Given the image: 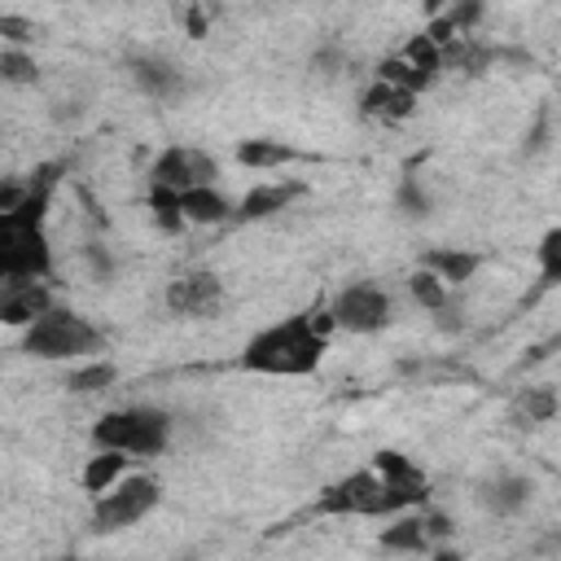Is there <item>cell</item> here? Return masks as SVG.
Returning <instances> with one entry per match:
<instances>
[{
  "label": "cell",
  "instance_id": "15",
  "mask_svg": "<svg viewBox=\"0 0 561 561\" xmlns=\"http://www.w3.org/2000/svg\"><path fill=\"white\" fill-rule=\"evenodd\" d=\"M530 478L526 473H513V469H500L491 473L482 486H478V504L491 513V517H517L526 504H530Z\"/></svg>",
  "mask_w": 561,
  "mask_h": 561
},
{
  "label": "cell",
  "instance_id": "18",
  "mask_svg": "<svg viewBox=\"0 0 561 561\" xmlns=\"http://www.w3.org/2000/svg\"><path fill=\"white\" fill-rule=\"evenodd\" d=\"M421 263H425L430 272H438L451 289H460V285H469V280L478 276L482 254H478V250H465V245H430V250L421 254Z\"/></svg>",
  "mask_w": 561,
  "mask_h": 561
},
{
  "label": "cell",
  "instance_id": "14",
  "mask_svg": "<svg viewBox=\"0 0 561 561\" xmlns=\"http://www.w3.org/2000/svg\"><path fill=\"white\" fill-rule=\"evenodd\" d=\"M416 105H421L416 92H408V88H399V83H386V79H373V83L359 92V114L373 118V123H386V127L408 123V118L416 114Z\"/></svg>",
  "mask_w": 561,
  "mask_h": 561
},
{
  "label": "cell",
  "instance_id": "30",
  "mask_svg": "<svg viewBox=\"0 0 561 561\" xmlns=\"http://www.w3.org/2000/svg\"><path fill=\"white\" fill-rule=\"evenodd\" d=\"M83 263H88L92 280H101V285H110V280L118 276V254H114L105 241H88V245H83Z\"/></svg>",
  "mask_w": 561,
  "mask_h": 561
},
{
  "label": "cell",
  "instance_id": "6",
  "mask_svg": "<svg viewBox=\"0 0 561 561\" xmlns=\"http://www.w3.org/2000/svg\"><path fill=\"white\" fill-rule=\"evenodd\" d=\"M158 504H162V482H158L153 473H127V478H118L110 491L92 495V517H88V526H92L96 535H105V530H127V526L145 522Z\"/></svg>",
  "mask_w": 561,
  "mask_h": 561
},
{
  "label": "cell",
  "instance_id": "32",
  "mask_svg": "<svg viewBox=\"0 0 561 561\" xmlns=\"http://www.w3.org/2000/svg\"><path fill=\"white\" fill-rule=\"evenodd\" d=\"M188 35H193V39H202V35H206V13H202V9H193V13H188Z\"/></svg>",
  "mask_w": 561,
  "mask_h": 561
},
{
  "label": "cell",
  "instance_id": "22",
  "mask_svg": "<svg viewBox=\"0 0 561 561\" xmlns=\"http://www.w3.org/2000/svg\"><path fill=\"white\" fill-rule=\"evenodd\" d=\"M114 381H118V364H110V359H101V355L79 359V364H70V373H66V390H70V394H101V390H110Z\"/></svg>",
  "mask_w": 561,
  "mask_h": 561
},
{
  "label": "cell",
  "instance_id": "5",
  "mask_svg": "<svg viewBox=\"0 0 561 561\" xmlns=\"http://www.w3.org/2000/svg\"><path fill=\"white\" fill-rule=\"evenodd\" d=\"M316 513L320 517H394L403 513V504L394 500L386 478L368 465V469H351L337 482H329L316 500Z\"/></svg>",
  "mask_w": 561,
  "mask_h": 561
},
{
  "label": "cell",
  "instance_id": "21",
  "mask_svg": "<svg viewBox=\"0 0 561 561\" xmlns=\"http://www.w3.org/2000/svg\"><path fill=\"white\" fill-rule=\"evenodd\" d=\"M403 289H408V298H412L421 311H430V316H438V311L451 302V285H447L438 272H430L425 263H416V267L408 272Z\"/></svg>",
  "mask_w": 561,
  "mask_h": 561
},
{
  "label": "cell",
  "instance_id": "16",
  "mask_svg": "<svg viewBox=\"0 0 561 561\" xmlns=\"http://www.w3.org/2000/svg\"><path fill=\"white\" fill-rule=\"evenodd\" d=\"M180 210L197 228H219V224H232L237 202L215 184H193V188H180Z\"/></svg>",
  "mask_w": 561,
  "mask_h": 561
},
{
  "label": "cell",
  "instance_id": "23",
  "mask_svg": "<svg viewBox=\"0 0 561 561\" xmlns=\"http://www.w3.org/2000/svg\"><path fill=\"white\" fill-rule=\"evenodd\" d=\"M0 79H4L9 88H35V83H39V61H35V48L0 44Z\"/></svg>",
  "mask_w": 561,
  "mask_h": 561
},
{
  "label": "cell",
  "instance_id": "20",
  "mask_svg": "<svg viewBox=\"0 0 561 561\" xmlns=\"http://www.w3.org/2000/svg\"><path fill=\"white\" fill-rule=\"evenodd\" d=\"M131 460H136V456H127V451L96 447V451L83 460V469H79V486L88 491V500H92V495H101V491H110L118 478H127Z\"/></svg>",
  "mask_w": 561,
  "mask_h": 561
},
{
  "label": "cell",
  "instance_id": "4",
  "mask_svg": "<svg viewBox=\"0 0 561 561\" xmlns=\"http://www.w3.org/2000/svg\"><path fill=\"white\" fill-rule=\"evenodd\" d=\"M451 535H456V522L425 500L416 508H403V513L386 517V526L377 535V548L394 552V557H447Z\"/></svg>",
  "mask_w": 561,
  "mask_h": 561
},
{
  "label": "cell",
  "instance_id": "19",
  "mask_svg": "<svg viewBox=\"0 0 561 561\" xmlns=\"http://www.w3.org/2000/svg\"><path fill=\"white\" fill-rule=\"evenodd\" d=\"M557 412H561V394L552 386H522L508 403V421L522 430L548 425V421H557Z\"/></svg>",
  "mask_w": 561,
  "mask_h": 561
},
{
  "label": "cell",
  "instance_id": "2",
  "mask_svg": "<svg viewBox=\"0 0 561 561\" xmlns=\"http://www.w3.org/2000/svg\"><path fill=\"white\" fill-rule=\"evenodd\" d=\"M92 447H114L127 451L136 460H153L171 447L175 438V416L158 403H127V408H110L92 421L88 430Z\"/></svg>",
  "mask_w": 561,
  "mask_h": 561
},
{
  "label": "cell",
  "instance_id": "24",
  "mask_svg": "<svg viewBox=\"0 0 561 561\" xmlns=\"http://www.w3.org/2000/svg\"><path fill=\"white\" fill-rule=\"evenodd\" d=\"M373 79H386V83H399V88H408V92H425L430 83H434V75H425V70H416L403 53H390V57H381L377 61V75Z\"/></svg>",
  "mask_w": 561,
  "mask_h": 561
},
{
  "label": "cell",
  "instance_id": "11",
  "mask_svg": "<svg viewBox=\"0 0 561 561\" xmlns=\"http://www.w3.org/2000/svg\"><path fill=\"white\" fill-rule=\"evenodd\" d=\"M373 469L386 478V486L394 491V500L403 504V508H416V504H425L430 500V473L416 465V460H408L403 451H377L373 456Z\"/></svg>",
  "mask_w": 561,
  "mask_h": 561
},
{
  "label": "cell",
  "instance_id": "9",
  "mask_svg": "<svg viewBox=\"0 0 561 561\" xmlns=\"http://www.w3.org/2000/svg\"><path fill=\"white\" fill-rule=\"evenodd\" d=\"M215 180H219V158L197 145H167L149 167V184H162L175 193L193 184H215Z\"/></svg>",
  "mask_w": 561,
  "mask_h": 561
},
{
  "label": "cell",
  "instance_id": "7",
  "mask_svg": "<svg viewBox=\"0 0 561 561\" xmlns=\"http://www.w3.org/2000/svg\"><path fill=\"white\" fill-rule=\"evenodd\" d=\"M329 307L337 316V329L342 333H355V337L381 333L394 320V294L386 285H377V280H346L329 298Z\"/></svg>",
  "mask_w": 561,
  "mask_h": 561
},
{
  "label": "cell",
  "instance_id": "10",
  "mask_svg": "<svg viewBox=\"0 0 561 561\" xmlns=\"http://www.w3.org/2000/svg\"><path fill=\"white\" fill-rule=\"evenodd\" d=\"M127 79L140 96L149 101H180L188 92V70L162 53H131L127 57Z\"/></svg>",
  "mask_w": 561,
  "mask_h": 561
},
{
  "label": "cell",
  "instance_id": "26",
  "mask_svg": "<svg viewBox=\"0 0 561 561\" xmlns=\"http://www.w3.org/2000/svg\"><path fill=\"white\" fill-rule=\"evenodd\" d=\"M535 263H539V289H557L561 285V224L539 237Z\"/></svg>",
  "mask_w": 561,
  "mask_h": 561
},
{
  "label": "cell",
  "instance_id": "29",
  "mask_svg": "<svg viewBox=\"0 0 561 561\" xmlns=\"http://www.w3.org/2000/svg\"><path fill=\"white\" fill-rule=\"evenodd\" d=\"M394 206H399L408 219H425V215L434 210V202H430V193L421 188V180H416V175H408V180L399 184V193H394Z\"/></svg>",
  "mask_w": 561,
  "mask_h": 561
},
{
  "label": "cell",
  "instance_id": "1",
  "mask_svg": "<svg viewBox=\"0 0 561 561\" xmlns=\"http://www.w3.org/2000/svg\"><path fill=\"white\" fill-rule=\"evenodd\" d=\"M329 333L316 329V316L311 307L294 311V316H280L263 329H254L237 355V364L245 373H259V377H311L329 351Z\"/></svg>",
  "mask_w": 561,
  "mask_h": 561
},
{
  "label": "cell",
  "instance_id": "12",
  "mask_svg": "<svg viewBox=\"0 0 561 561\" xmlns=\"http://www.w3.org/2000/svg\"><path fill=\"white\" fill-rule=\"evenodd\" d=\"M302 193H307L302 180H263V184L245 188V197L237 202L232 224H259V219H272V215H280V210H289Z\"/></svg>",
  "mask_w": 561,
  "mask_h": 561
},
{
  "label": "cell",
  "instance_id": "28",
  "mask_svg": "<svg viewBox=\"0 0 561 561\" xmlns=\"http://www.w3.org/2000/svg\"><path fill=\"white\" fill-rule=\"evenodd\" d=\"M35 18H22V13H0V44H18V48H35Z\"/></svg>",
  "mask_w": 561,
  "mask_h": 561
},
{
  "label": "cell",
  "instance_id": "8",
  "mask_svg": "<svg viewBox=\"0 0 561 561\" xmlns=\"http://www.w3.org/2000/svg\"><path fill=\"white\" fill-rule=\"evenodd\" d=\"M162 307L171 316H184V320H210V316H219V307H224V280H219V272L197 267V272L171 276L167 289H162Z\"/></svg>",
  "mask_w": 561,
  "mask_h": 561
},
{
  "label": "cell",
  "instance_id": "17",
  "mask_svg": "<svg viewBox=\"0 0 561 561\" xmlns=\"http://www.w3.org/2000/svg\"><path fill=\"white\" fill-rule=\"evenodd\" d=\"M302 153L285 140H272V136H245L232 145V162L245 167V171H280L289 162H298Z\"/></svg>",
  "mask_w": 561,
  "mask_h": 561
},
{
  "label": "cell",
  "instance_id": "3",
  "mask_svg": "<svg viewBox=\"0 0 561 561\" xmlns=\"http://www.w3.org/2000/svg\"><path fill=\"white\" fill-rule=\"evenodd\" d=\"M96 351H105V333L88 316L61 302H53L44 316H35V324L22 329V355L44 364H79L92 359Z\"/></svg>",
  "mask_w": 561,
  "mask_h": 561
},
{
  "label": "cell",
  "instance_id": "13",
  "mask_svg": "<svg viewBox=\"0 0 561 561\" xmlns=\"http://www.w3.org/2000/svg\"><path fill=\"white\" fill-rule=\"evenodd\" d=\"M53 302L57 298H53L48 280H0V320L9 329L35 324V316H44Z\"/></svg>",
  "mask_w": 561,
  "mask_h": 561
},
{
  "label": "cell",
  "instance_id": "31",
  "mask_svg": "<svg viewBox=\"0 0 561 561\" xmlns=\"http://www.w3.org/2000/svg\"><path fill=\"white\" fill-rule=\"evenodd\" d=\"M482 9H486L482 0H451L443 13H451V22H456V26H460V35H465V31H473V26L482 22Z\"/></svg>",
  "mask_w": 561,
  "mask_h": 561
},
{
  "label": "cell",
  "instance_id": "25",
  "mask_svg": "<svg viewBox=\"0 0 561 561\" xmlns=\"http://www.w3.org/2000/svg\"><path fill=\"white\" fill-rule=\"evenodd\" d=\"M149 215H153V224H158L162 232H171V237L188 228V219H184V210H180V193H175V188L149 184Z\"/></svg>",
  "mask_w": 561,
  "mask_h": 561
},
{
  "label": "cell",
  "instance_id": "27",
  "mask_svg": "<svg viewBox=\"0 0 561 561\" xmlns=\"http://www.w3.org/2000/svg\"><path fill=\"white\" fill-rule=\"evenodd\" d=\"M416 70H425V75H443V66H447V53H443V44H434L425 31H416V35H408V44L399 48Z\"/></svg>",
  "mask_w": 561,
  "mask_h": 561
}]
</instances>
